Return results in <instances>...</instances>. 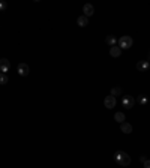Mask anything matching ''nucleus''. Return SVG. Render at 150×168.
Returning <instances> with one entry per match:
<instances>
[{
    "mask_svg": "<svg viewBox=\"0 0 150 168\" xmlns=\"http://www.w3.org/2000/svg\"><path fill=\"white\" fill-rule=\"evenodd\" d=\"M113 158H114V161H116L117 165H122V167L131 165V156L128 155L126 152H123V150H117Z\"/></svg>",
    "mask_w": 150,
    "mask_h": 168,
    "instance_id": "f257e3e1",
    "label": "nucleus"
},
{
    "mask_svg": "<svg viewBox=\"0 0 150 168\" xmlns=\"http://www.w3.org/2000/svg\"><path fill=\"white\" fill-rule=\"evenodd\" d=\"M117 47L120 48V50H129L131 47H132V44H134V39L131 38V36H128V35H125V36H122L119 41H117Z\"/></svg>",
    "mask_w": 150,
    "mask_h": 168,
    "instance_id": "f03ea898",
    "label": "nucleus"
},
{
    "mask_svg": "<svg viewBox=\"0 0 150 168\" xmlns=\"http://www.w3.org/2000/svg\"><path fill=\"white\" fill-rule=\"evenodd\" d=\"M122 105H123V108L131 110V108L135 105V99H134L131 95H125V96L122 98Z\"/></svg>",
    "mask_w": 150,
    "mask_h": 168,
    "instance_id": "7ed1b4c3",
    "label": "nucleus"
},
{
    "mask_svg": "<svg viewBox=\"0 0 150 168\" xmlns=\"http://www.w3.org/2000/svg\"><path fill=\"white\" fill-rule=\"evenodd\" d=\"M17 72H18V75H21V77H27L29 72H30V68H29L27 63H18Z\"/></svg>",
    "mask_w": 150,
    "mask_h": 168,
    "instance_id": "20e7f679",
    "label": "nucleus"
},
{
    "mask_svg": "<svg viewBox=\"0 0 150 168\" xmlns=\"http://www.w3.org/2000/svg\"><path fill=\"white\" fill-rule=\"evenodd\" d=\"M116 104H117V101H116L114 96H111V95H108V96L104 99L105 108H108V110H113V108L116 107Z\"/></svg>",
    "mask_w": 150,
    "mask_h": 168,
    "instance_id": "39448f33",
    "label": "nucleus"
},
{
    "mask_svg": "<svg viewBox=\"0 0 150 168\" xmlns=\"http://www.w3.org/2000/svg\"><path fill=\"white\" fill-rule=\"evenodd\" d=\"M9 68H11V63H9V60L8 59H0V72L2 74H5V72H8L9 71Z\"/></svg>",
    "mask_w": 150,
    "mask_h": 168,
    "instance_id": "423d86ee",
    "label": "nucleus"
},
{
    "mask_svg": "<svg viewBox=\"0 0 150 168\" xmlns=\"http://www.w3.org/2000/svg\"><path fill=\"white\" fill-rule=\"evenodd\" d=\"M83 12H84V17H92L93 14H95V8H93V5L90 3H86L84 6H83Z\"/></svg>",
    "mask_w": 150,
    "mask_h": 168,
    "instance_id": "0eeeda50",
    "label": "nucleus"
},
{
    "mask_svg": "<svg viewBox=\"0 0 150 168\" xmlns=\"http://www.w3.org/2000/svg\"><path fill=\"white\" fill-rule=\"evenodd\" d=\"M149 68H150L149 60H143V62H138V63H137V69H138V71H141V72H146V71H149Z\"/></svg>",
    "mask_w": 150,
    "mask_h": 168,
    "instance_id": "6e6552de",
    "label": "nucleus"
},
{
    "mask_svg": "<svg viewBox=\"0 0 150 168\" xmlns=\"http://www.w3.org/2000/svg\"><path fill=\"white\" fill-rule=\"evenodd\" d=\"M120 131L123 132V134H131L132 132V125L128 123V122H123V123L120 125Z\"/></svg>",
    "mask_w": 150,
    "mask_h": 168,
    "instance_id": "1a4fd4ad",
    "label": "nucleus"
},
{
    "mask_svg": "<svg viewBox=\"0 0 150 168\" xmlns=\"http://www.w3.org/2000/svg\"><path fill=\"white\" fill-rule=\"evenodd\" d=\"M120 54H122V50H120L117 45H114V47L110 48V56L111 57H120Z\"/></svg>",
    "mask_w": 150,
    "mask_h": 168,
    "instance_id": "9d476101",
    "label": "nucleus"
},
{
    "mask_svg": "<svg viewBox=\"0 0 150 168\" xmlns=\"http://www.w3.org/2000/svg\"><path fill=\"white\" fill-rule=\"evenodd\" d=\"M77 24H78L80 27H86V26L89 24V18H87V17H84V15H81V17L77 18Z\"/></svg>",
    "mask_w": 150,
    "mask_h": 168,
    "instance_id": "9b49d317",
    "label": "nucleus"
},
{
    "mask_svg": "<svg viewBox=\"0 0 150 168\" xmlns=\"http://www.w3.org/2000/svg\"><path fill=\"white\" fill-rule=\"evenodd\" d=\"M114 120L122 125L123 122H125V120H126V117H125V114H123L122 111H119V113H116V114H114Z\"/></svg>",
    "mask_w": 150,
    "mask_h": 168,
    "instance_id": "f8f14e48",
    "label": "nucleus"
},
{
    "mask_svg": "<svg viewBox=\"0 0 150 168\" xmlns=\"http://www.w3.org/2000/svg\"><path fill=\"white\" fill-rule=\"evenodd\" d=\"M105 42L110 45V47H114V45L117 44V39H116V36H113V35H108V36L105 38Z\"/></svg>",
    "mask_w": 150,
    "mask_h": 168,
    "instance_id": "ddd939ff",
    "label": "nucleus"
},
{
    "mask_svg": "<svg viewBox=\"0 0 150 168\" xmlns=\"http://www.w3.org/2000/svg\"><path fill=\"white\" fill-rule=\"evenodd\" d=\"M137 104H138V105H146V104H147V102H149V98H147V96H146V95H140L138 98H137Z\"/></svg>",
    "mask_w": 150,
    "mask_h": 168,
    "instance_id": "4468645a",
    "label": "nucleus"
},
{
    "mask_svg": "<svg viewBox=\"0 0 150 168\" xmlns=\"http://www.w3.org/2000/svg\"><path fill=\"white\" fill-rule=\"evenodd\" d=\"M110 95H111V96H120V95H122V89H120V87H119V86H116V87H113V89H111V92H110Z\"/></svg>",
    "mask_w": 150,
    "mask_h": 168,
    "instance_id": "2eb2a0df",
    "label": "nucleus"
},
{
    "mask_svg": "<svg viewBox=\"0 0 150 168\" xmlns=\"http://www.w3.org/2000/svg\"><path fill=\"white\" fill-rule=\"evenodd\" d=\"M8 81H9L8 75H6V74H2V72H0V86H5V84H8Z\"/></svg>",
    "mask_w": 150,
    "mask_h": 168,
    "instance_id": "dca6fc26",
    "label": "nucleus"
},
{
    "mask_svg": "<svg viewBox=\"0 0 150 168\" xmlns=\"http://www.w3.org/2000/svg\"><path fill=\"white\" fill-rule=\"evenodd\" d=\"M6 8H8V3L3 2V0H0V11H5Z\"/></svg>",
    "mask_w": 150,
    "mask_h": 168,
    "instance_id": "f3484780",
    "label": "nucleus"
},
{
    "mask_svg": "<svg viewBox=\"0 0 150 168\" xmlns=\"http://www.w3.org/2000/svg\"><path fill=\"white\" fill-rule=\"evenodd\" d=\"M140 161H141V162H143V164H144V162H146V161H147V158L144 156V155H141V156H140Z\"/></svg>",
    "mask_w": 150,
    "mask_h": 168,
    "instance_id": "a211bd4d",
    "label": "nucleus"
},
{
    "mask_svg": "<svg viewBox=\"0 0 150 168\" xmlns=\"http://www.w3.org/2000/svg\"><path fill=\"white\" fill-rule=\"evenodd\" d=\"M144 168H150V159H147V161L144 162Z\"/></svg>",
    "mask_w": 150,
    "mask_h": 168,
    "instance_id": "6ab92c4d",
    "label": "nucleus"
},
{
    "mask_svg": "<svg viewBox=\"0 0 150 168\" xmlns=\"http://www.w3.org/2000/svg\"><path fill=\"white\" fill-rule=\"evenodd\" d=\"M147 60H150V53H149V57H147Z\"/></svg>",
    "mask_w": 150,
    "mask_h": 168,
    "instance_id": "aec40b11",
    "label": "nucleus"
}]
</instances>
